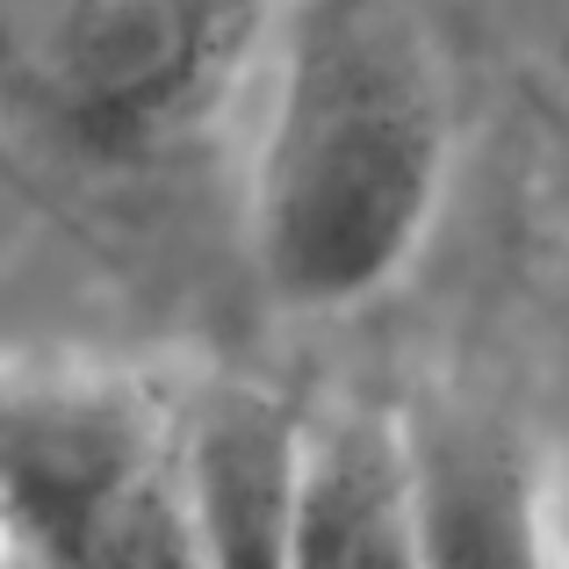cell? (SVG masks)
Returning <instances> with one entry per match:
<instances>
[{"mask_svg":"<svg viewBox=\"0 0 569 569\" xmlns=\"http://www.w3.org/2000/svg\"><path fill=\"white\" fill-rule=\"evenodd\" d=\"M455 173V101L403 0H289L267 43L246 238L281 310L339 318L397 289Z\"/></svg>","mask_w":569,"mask_h":569,"instance_id":"obj_1","label":"cell"},{"mask_svg":"<svg viewBox=\"0 0 569 569\" xmlns=\"http://www.w3.org/2000/svg\"><path fill=\"white\" fill-rule=\"evenodd\" d=\"M0 533L14 569H194L167 403L101 368L0 361Z\"/></svg>","mask_w":569,"mask_h":569,"instance_id":"obj_2","label":"cell"},{"mask_svg":"<svg viewBox=\"0 0 569 569\" xmlns=\"http://www.w3.org/2000/svg\"><path fill=\"white\" fill-rule=\"evenodd\" d=\"M167 447L194 569H289L303 411L260 382H202L167 403Z\"/></svg>","mask_w":569,"mask_h":569,"instance_id":"obj_3","label":"cell"},{"mask_svg":"<svg viewBox=\"0 0 569 569\" xmlns=\"http://www.w3.org/2000/svg\"><path fill=\"white\" fill-rule=\"evenodd\" d=\"M418 569H556V527L533 455L476 403L397 411Z\"/></svg>","mask_w":569,"mask_h":569,"instance_id":"obj_4","label":"cell"},{"mask_svg":"<svg viewBox=\"0 0 569 569\" xmlns=\"http://www.w3.org/2000/svg\"><path fill=\"white\" fill-rule=\"evenodd\" d=\"M217 0H51L43 87L87 144H138L202 87Z\"/></svg>","mask_w":569,"mask_h":569,"instance_id":"obj_5","label":"cell"},{"mask_svg":"<svg viewBox=\"0 0 569 569\" xmlns=\"http://www.w3.org/2000/svg\"><path fill=\"white\" fill-rule=\"evenodd\" d=\"M289 569H418L397 411L368 403H339L318 418L303 411Z\"/></svg>","mask_w":569,"mask_h":569,"instance_id":"obj_6","label":"cell"},{"mask_svg":"<svg viewBox=\"0 0 569 569\" xmlns=\"http://www.w3.org/2000/svg\"><path fill=\"white\" fill-rule=\"evenodd\" d=\"M0 569H14V556H8V533H0Z\"/></svg>","mask_w":569,"mask_h":569,"instance_id":"obj_7","label":"cell"}]
</instances>
